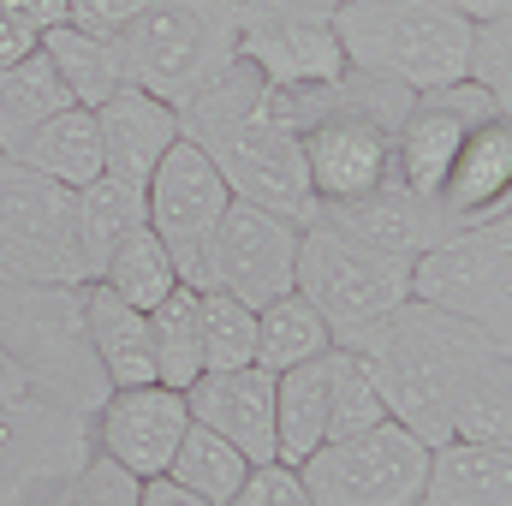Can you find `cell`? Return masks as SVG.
<instances>
[{"label":"cell","mask_w":512,"mask_h":506,"mask_svg":"<svg viewBox=\"0 0 512 506\" xmlns=\"http://www.w3.org/2000/svg\"><path fill=\"white\" fill-rule=\"evenodd\" d=\"M36 48V30H24V24H12V18H0V66H12V60H24Z\"/></svg>","instance_id":"cell-40"},{"label":"cell","mask_w":512,"mask_h":506,"mask_svg":"<svg viewBox=\"0 0 512 506\" xmlns=\"http://www.w3.org/2000/svg\"><path fill=\"white\" fill-rule=\"evenodd\" d=\"M0 274L60 286L90 280L78 251V191L24 167L18 155H0Z\"/></svg>","instance_id":"cell-7"},{"label":"cell","mask_w":512,"mask_h":506,"mask_svg":"<svg viewBox=\"0 0 512 506\" xmlns=\"http://www.w3.org/2000/svg\"><path fill=\"white\" fill-rule=\"evenodd\" d=\"M465 78L471 84H483L495 102H507L512 96V30L507 18H495V24H477L471 30V60H465Z\"/></svg>","instance_id":"cell-35"},{"label":"cell","mask_w":512,"mask_h":506,"mask_svg":"<svg viewBox=\"0 0 512 506\" xmlns=\"http://www.w3.org/2000/svg\"><path fill=\"white\" fill-rule=\"evenodd\" d=\"M298 239H304V227L292 215H274V209H256V203L233 197L227 215H221V227H215V239H209V286L233 292L251 310H262L268 298L292 292Z\"/></svg>","instance_id":"cell-13"},{"label":"cell","mask_w":512,"mask_h":506,"mask_svg":"<svg viewBox=\"0 0 512 506\" xmlns=\"http://www.w3.org/2000/svg\"><path fill=\"white\" fill-rule=\"evenodd\" d=\"M334 370H340V346H328L292 370H274V459L298 465L304 453H316L328 441Z\"/></svg>","instance_id":"cell-19"},{"label":"cell","mask_w":512,"mask_h":506,"mask_svg":"<svg viewBox=\"0 0 512 506\" xmlns=\"http://www.w3.org/2000/svg\"><path fill=\"white\" fill-rule=\"evenodd\" d=\"M471 18L453 0H340L334 36L346 66L382 72L405 90H441L465 78Z\"/></svg>","instance_id":"cell-4"},{"label":"cell","mask_w":512,"mask_h":506,"mask_svg":"<svg viewBox=\"0 0 512 506\" xmlns=\"http://www.w3.org/2000/svg\"><path fill=\"white\" fill-rule=\"evenodd\" d=\"M203 310V370H233V364H256V310L239 304L233 292H197Z\"/></svg>","instance_id":"cell-32"},{"label":"cell","mask_w":512,"mask_h":506,"mask_svg":"<svg viewBox=\"0 0 512 506\" xmlns=\"http://www.w3.org/2000/svg\"><path fill=\"white\" fill-rule=\"evenodd\" d=\"M411 298L512 340V221L489 215L441 239L435 251L411 256Z\"/></svg>","instance_id":"cell-8"},{"label":"cell","mask_w":512,"mask_h":506,"mask_svg":"<svg viewBox=\"0 0 512 506\" xmlns=\"http://www.w3.org/2000/svg\"><path fill=\"white\" fill-rule=\"evenodd\" d=\"M108 292H120L126 304H137V310H155L173 286H179V268H173V256H167V245L149 233V227H137L120 251L102 262V274H96Z\"/></svg>","instance_id":"cell-30"},{"label":"cell","mask_w":512,"mask_h":506,"mask_svg":"<svg viewBox=\"0 0 512 506\" xmlns=\"http://www.w3.org/2000/svg\"><path fill=\"white\" fill-rule=\"evenodd\" d=\"M292 292L328 322V334H352L364 322L387 316L393 304L411 298V262L387 256L376 245H358L346 233H334L328 221H310L298 239V274Z\"/></svg>","instance_id":"cell-6"},{"label":"cell","mask_w":512,"mask_h":506,"mask_svg":"<svg viewBox=\"0 0 512 506\" xmlns=\"http://www.w3.org/2000/svg\"><path fill=\"white\" fill-rule=\"evenodd\" d=\"M143 6H149V0H72V24L114 36V30H126Z\"/></svg>","instance_id":"cell-37"},{"label":"cell","mask_w":512,"mask_h":506,"mask_svg":"<svg viewBox=\"0 0 512 506\" xmlns=\"http://www.w3.org/2000/svg\"><path fill=\"white\" fill-rule=\"evenodd\" d=\"M30 506H137V477L120 471L108 453H84L66 477H54Z\"/></svg>","instance_id":"cell-33"},{"label":"cell","mask_w":512,"mask_h":506,"mask_svg":"<svg viewBox=\"0 0 512 506\" xmlns=\"http://www.w3.org/2000/svg\"><path fill=\"white\" fill-rule=\"evenodd\" d=\"M507 191H512V126L507 114H495L459 143L435 197L465 221H489V215H507Z\"/></svg>","instance_id":"cell-20"},{"label":"cell","mask_w":512,"mask_h":506,"mask_svg":"<svg viewBox=\"0 0 512 506\" xmlns=\"http://www.w3.org/2000/svg\"><path fill=\"white\" fill-rule=\"evenodd\" d=\"M495 114H507V102H495L471 78L441 84V90H417L411 108H405V120L393 126L387 179L405 185V191H417V197H435L441 179H447V167H453V155H459V143L483 120H495Z\"/></svg>","instance_id":"cell-12"},{"label":"cell","mask_w":512,"mask_h":506,"mask_svg":"<svg viewBox=\"0 0 512 506\" xmlns=\"http://www.w3.org/2000/svg\"><path fill=\"white\" fill-rule=\"evenodd\" d=\"M328 346H334L328 322L298 292H280V298H268L256 310V364L262 370H292V364H304V358H316Z\"/></svg>","instance_id":"cell-29"},{"label":"cell","mask_w":512,"mask_h":506,"mask_svg":"<svg viewBox=\"0 0 512 506\" xmlns=\"http://www.w3.org/2000/svg\"><path fill=\"white\" fill-rule=\"evenodd\" d=\"M334 6L340 0H251L239 30V60H251L280 90L340 78L346 54L334 36Z\"/></svg>","instance_id":"cell-11"},{"label":"cell","mask_w":512,"mask_h":506,"mask_svg":"<svg viewBox=\"0 0 512 506\" xmlns=\"http://www.w3.org/2000/svg\"><path fill=\"white\" fill-rule=\"evenodd\" d=\"M245 471H251V459H245L227 435H215V429H203V423H191V429L179 435L173 459H167V477H173V483H185L191 495H203V501H215V506H227L239 495Z\"/></svg>","instance_id":"cell-28"},{"label":"cell","mask_w":512,"mask_h":506,"mask_svg":"<svg viewBox=\"0 0 512 506\" xmlns=\"http://www.w3.org/2000/svg\"><path fill=\"white\" fill-rule=\"evenodd\" d=\"M0 352L24 376V393L42 405L96 417V405L108 399V376L84 322V286L0 274Z\"/></svg>","instance_id":"cell-3"},{"label":"cell","mask_w":512,"mask_h":506,"mask_svg":"<svg viewBox=\"0 0 512 506\" xmlns=\"http://www.w3.org/2000/svg\"><path fill=\"white\" fill-rule=\"evenodd\" d=\"M137 227H149L143 185L137 179H120V173H96L78 191V251H84V274L96 280L102 262L120 251Z\"/></svg>","instance_id":"cell-23"},{"label":"cell","mask_w":512,"mask_h":506,"mask_svg":"<svg viewBox=\"0 0 512 506\" xmlns=\"http://www.w3.org/2000/svg\"><path fill=\"white\" fill-rule=\"evenodd\" d=\"M0 18H12V24H24V30H54V24H66L72 18V0H0Z\"/></svg>","instance_id":"cell-38"},{"label":"cell","mask_w":512,"mask_h":506,"mask_svg":"<svg viewBox=\"0 0 512 506\" xmlns=\"http://www.w3.org/2000/svg\"><path fill=\"white\" fill-rule=\"evenodd\" d=\"M316 221H328L334 233H346V239H358V245H376L387 256H423L435 251L441 239H453V233H465V227H477V221H465V215H453L441 197H417V191H405V185H376V191H364V197H352V203H322L316 209Z\"/></svg>","instance_id":"cell-16"},{"label":"cell","mask_w":512,"mask_h":506,"mask_svg":"<svg viewBox=\"0 0 512 506\" xmlns=\"http://www.w3.org/2000/svg\"><path fill=\"white\" fill-rule=\"evenodd\" d=\"M84 322H90V346H96V364H102L108 387H143V381H155L149 310L126 304L102 280H84Z\"/></svg>","instance_id":"cell-22"},{"label":"cell","mask_w":512,"mask_h":506,"mask_svg":"<svg viewBox=\"0 0 512 506\" xmlns=\"http://www.w3.org/2000/svg\"><path fill=\"white\" fill-rule=\"evenodd\" d=\"M417 506H512V447L435 441Z\"/></svg>","instance_id":"cell-21"},{"label":"cell","mask_w":512,"mask_h":506,"mask_svg":"<svg viewBox=\"0 0 512 506\" xmlns=\"http://www.w3.org/2000/svg\"><path fill=\"white\" fill-rule=\"evenodd\" d=\"M453 6H459V12H465L471 24H495V18H507L512 0H453Z\"/></svg>","instance_id":"cell-41"},{"label":"cell","mask_w":512,"mask_h":506,"mask_svg":"<svg viewBox=\"0 0 512 506\" xmlns=\"http://www.w3.org/2000/svg\"><path fill=\"white\" fill-rule=\"evenodd\" d=\"M334 346H346L370 370V381L387 399V417L405 423L429 447L453 435V411H459L465 387L483 376L489 358L507 352V340H495L489 328L447 316L435 304H417V298H405L387 316L340 334Z\"/></svg>","instance_id":"cell-1"},{"label":"cell","mask_w":512,"mask_h":506,"mask_svg":"<svg viewBox=\"0 0 512 506\" xmlns=\"http://www.w3.org/2000/svg\"><path fill=\"white\" fill-rule=\"evenodd\" d=\"M429 471V441H417L405 423H376L346 441H322L298 459L310 506H417Z\"/></svg>","instance_id":"cell-9"},{"label":"cell","mask_w":512,"mask_h":506,"mask_svg":"<svg viewBox=\"0 0 512 506\" xmlns=\"http://www.w3.org/2000/svg\"><path fill=\"white\" fill-rule=\"evenodd\" d=\"M227 506H310V495H304L298 465H286V459H262V465L245 471L239 495H233Z\"/></svg>","instance_id":"cell-36"},{"label":"cell","mask_w":512,"mask_h":506,"mask_svg":"<svg viewBox=\"0 0 512 506\" xmlns=\"http://www.w3.org/2000/svg\"><path fill=\"white\" fill-rule=\"evenodd\" d=\"M149 352H155V381L161 387H191L203 376V310H197V286H173L155 310H149Z\"/></svg>","instance_id":"cell-27"},{"label":"cell","mask_w":512,"mask_h":506,"mask_svg":"<svg viewBox=\"0 0 512 506\" xmlns=\"http://www.w3.org/2000/svg\"><path fill=\"white\" fill-rule=\"evenodd\" d=\"M387 423V399L382 387L370 381V370L340 346V370H334V405H328V441H346V435H364Z\"/></svg>","instance_id":"cell-34"},{"label":"cell","mask_w":512,"mask_h":506,"mask_svg":"<svg viewBox=\"0 0 512 506\" xmlns=\"http://www.w3.org/2000/svg\"><path fill=\"white\" fill-rule=\"evenodd\" d=\"M84 453H90V417L42 405L30 393L0 405V506H30Z\"/></svg>","instance_id":"cell-14"},{"label":"cell","mask_w":512,"mask_h":506,"mask_svg":"<svg viewBox=\"0 0 512 506\" xmlns=\"http://www.w3.org/2000/svg\"><path fill=\"white\" fill-rule=\"evenodd\" d=\"M245 6L251 0H149L126 30H114L120 78L179 108L239 60Z\"/></svg>","instance_id":"cell-5"},{"label":"cell","mask_w":512,"mask_h":506,"mask_svg":"<svg viewBox=\"0 0 512 506\" xmlns=\"http://www.w3.org/2000/svg\"><path fill=\"white\" fill-rule=\"evenodd\" d=\"M173 114H179V137L197 143L215 161V173L227 179V191L239 203L292 215L298 227L316 221V191H310V173H304L298 131L280 108V90L251 60H233L227 72H215Z\"/></svg>","instance_id":"cell-2"},{"label":"cell","mask_w":512,"mask_h":506,"mask_svg":"<svg viewBox=\"0 0 512 506\" xmlns=\"http://www.w3.org/2000/svg\"><path fill=\"white\" fill-rule=\"evenodd\" d=\"M60 108H72V96H66V84H60V72L48 66L42 48H30L24 60L0 66V155H12L30 131L42 120H54Z\"/></svg>","instance_id":"cell-26"},{"label":"cell","mask_w":512,"mask_h":506,"mask_svg":"<svg viewBox=\"0 0 512 506\" xmlns=\"http://www.w3.org/2000/svg\"><path fill=\"white\" fill-rule=\"evenodd\" d=\"M137 506H215V501L191 495L185 483H173V477L161 471V477H143V483H137Z\"/></svg>","instance_id":"cell-39"},{"label":"cell","mask_w":512,"mask_h":506,"mask_svg":"<svg viewBox=\"0 0 512 506\" xmlns=\"http://www.w3.org/2000/svg\"><path fill=\"white\" fill-rule=\"evenodd\" d=\"M185 429H191V411H185L179 387H161V381L108 387V399L90 417V447L108 453L120 471H131L143 483V477L167 471V459H173V447H179Z\"/></svg>","instance_id":"cell-15"},{"label":"cell","mask_w":512,"mask_h":506,"mask_svg":"<svg viewBox=\"0 0 512 506\" xmlns=\"http://www.w3.org/2000/svg\"><path fill=\"white\" fill-rule=\"evenodd\" d=\"M191 423L227 435L251 465L274 459V370L262 364H233V370H203L185 387Z\"/></svg>","instance_id":"cell-17"},{"label":"cell","mask_w":512,"mask_h":506,"mask_svg":"<svg viewBox=\"0 0 512 506\" xmlns=\"http://www.w3.org/2000/svg\"><path fill=\"white\" fill-rule=\"evenodd\" d=\"M24 167H36V173H48V179H60L66 191H84L96 173H102V131H96V108H60L54 120H42V126L30 131L18 149H12Z\"/></svg>","instance_id":"cell-24"},{"label":"cell","mask_w":512,"mask_h":506,"mask_svg":"<svg viewBox=\"0 0 512 506\" xmlns=\"http://www.w3.org/2000/svg\"><path fill=\"white\" fill-rule=\"evenodd\" d=\"M12 399H24V376L6 364V352H0V405H12Z\"/></svg>","instance_id":"cell-42"},{"label":"cell","mask_w":512,"mask_h":506,"mask_svg":"<svg viewBox=\"0 0 512 506\" xmlns=\"http://www.w3.org/2000/svg\"><path fill=\"white\" fill-rule=\"evenodd\" d=\"M143 203H149V233L167 245L173 268H179V286H209V239L233 203L227 179L215 173V161L197 149V143H173L155 173L143 179Z\"/></svg>","instance_id":"cell-10"},{"label":"cell","mask_w":512,"mask_h":506,"mask_svg":"<svg viewBox=\"0 0 512 506\" xmlns=\"http://www.w3.org/2000/svg\"><path fill=\"white\" fill-rule=\"evenodd\" d=\"M447 441H489V447H512V352L489 358L483 376L465 387L459 411H453V435Z\"/></svg>","instance_id":"cell-31"},{"label":"cell","mask_w":512,"mask_h":506,"mask_svg":"<svg viewBox=\"0 0 512 506\" xmlns=\"http://www.w3.org/2000/svg\"><path fill=\"white\" fill-rule=\"evenodd\" d=\"M36 48L48 54V66L60 72V84H66V96L78 102V108H102L126 78H120V54H114V36H102V30H84V24H54V30H42L36 36Z\"/></svg>","instance_id":"cell-25"},{"label":"cell","mask_w":512,"mask_h":506,"mask_svg":"<svg viewBox=\"0 0 512 506\" xmlns=\"http://www.w3.org/2000/svg\"><path fill=\"white\" fill-rule=\"evenodd\" d=\"M96 131H102V173H120V179H149L155 161L179 143V114L173 102L120 84L102 108H96Z\"/></svg>","instance_id":"cell-18"}]
</instances>
